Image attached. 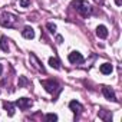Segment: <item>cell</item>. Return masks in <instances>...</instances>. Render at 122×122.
Here are the masks:
<instances>
[{
	"label": "cell",
	"instance_id": "obj_1",
	"mask_svg": "<svg viewBox=\"0 0 122 122\" xmlns=\"http://www.w3.org/2000/svg\"><path fill=\"white\" fill-rule=\"evenodd\" d=\"M72 7L81 16H83V17H88V16H91L93 13V7L88 2H85V0H73V2H72Z\"/></svg>",
	"mask_w": 122,
	"mask_h": 122
},
{
	"label": "cell",
	"instance_id": "obj_2",
	"mask_svg": "<svg viewBox=\"0 0 122 122\" xmlns=\"http://www.w3.org/2000/svg\"><path fill=\"white\" fill-rule=\"evenodd\" d=\"M17 23H19V19H17L15 15H12V13L3 12L2 15H0V25H2L3 27L12 29V27H16Z\"/></svg>",
	"mask_w": 122,
	"mask_h": 122
},
{
	"label": "cell",
	"instance_id": "obj_3",
	"mask_svg": "<svg viewBox=\"0 0 122 122\" xmlns=\"http://www.w3.org/2000/svg\"><path fill=\"white\" fill-rule=\"evenodd\" d=\"M42 86L46 89L47 93H52V95H57L60 91H62V88H60V83L55 79H45V81H40Z\"/></svg>",
	"mask_w": 122,
	"mask_h": 122
},
{
	"label": "cell",
	"instance_id": "obj_4",
	"mask_svg": "<svg viewBox=\"0 0 122 122\" xmlns=\"http://www.w3.org/2000/svg\"><path fill=\"white\" fill-rule=\"evenodd\" d=\"M16 106H19L22 111H26V109H29L32 105H33V102L29 99V98H20V99H17L16 101V103H15Z\"/></svg>",
	"mask_w": 122,
	"mask_h": 122
},
{
	"label": "cell",
	"instance_id": "obj_5",
	"mask_svg": "<svg viewBox=\"0 0 122 122\" xmlns=\"http://www.w3.org/2000/svg\"><path fill=\"white\" fill-rule=\"evenodd\" d=\"M68 59H69V62L71 63H82L83 62V56H82V53H79V52H72V53H69V56H68Z\"/></svg>",
	"mask_w": 122,
	"mask_h": 122
},
{
	"label": "cell",
	"instance_id": "obj_6",
	"mask_svg": "<svg viewBox=\"0 0 122 122\" xmlns=\"http://www.w3.org/2000/svg\"><path fill=\"white\" fill-rule=\"evenodd\" d=\"M102 93H103V96H105L108 101H113V102L118 101V99H116V95H115V92H113V89H111L109 86H103V88H102Z\"/></svg>",
	"mask_w": 122,
	"mask_h": 122
},
{
	"label": "cell",
	"instance_id": "obj_7",
	"mask_svg": "<svg viewBox=\"0 0 122 122\" xmlns=\"http://www.w3.org/2000/svg\"><path fill=\"white\" fill-rule=\"evenodd\" d=\"M30 62L33 63V66H35V68H36L39 72H42V73H46V69L43 68V65L39 62V59H37V57H36L33 53H30Z\"/></svg>",
	"mask_w": 122,
	"mask_h": 122
},
{
	"label": "cell",
	"instance_id": "obj_8",
	"mask_svg": "<svg viewBox=\"0 0 122 122\" xmlns=\"http://www.w3.org/2000/svg\"><path fill=\"white\" fill-rule=\"evenodd\" d=\"M69 108H71V111H72L75 115H78V113H81V112L83 111V106H82L78 101H72V102L69 103Z\"/></svg>",
	"mask_w": 122,
	"mask_h": 122
},
{
	"label": "cell",
	"instance_id": "obj_9",
	"mask_svg": "<svg viewBox=\"0 0 122 122\" xmlns=\"http://www.w3.org/2000/svg\"><path fill=\"white\" fill-rule=\"evenodd\" d=\"M96 36L99 39H106L108 37V29H106V26H103V25L98 26L96 27Z\"/></svg>",
	"mask_w": 122,
	"mask_h": 122
},
{
	"label": "cell",
	"instance_id": "obj_10",
	"mask_svg": "<svg viewBox=\"0 0 122 122\" xmlns=\"http://www.w3.org/2000/svg\"><path fill=\"white\" fill-rule=\"evenodd\" d=\"M22 35L25 39H33L35 37V30L30 27V26H26L23 30H22Z\"/></svg>",
	"mask_w": 122,
	"mask_h": 122
},
{
	"label": "cell",
	"instance_id": "obj_11",
	"mask_svg": "<svg viewBox=\"0 0 122 122\" xmlns=\"http://www.w3.org/2000/svg\"><path fill=\"white\" fill-rule=\"evenodd\" d=\"M98 115H99V118H101L102 121H105V122H109V121L112 119V113H111L109 111H105V109H101V111L98 112Z\"/></svg>",
	"mask_w": 122,
	"mask_h": 122
},
{
	"label": "cell",
	"instance_id": "obj_12",
	"mask_svg": "<svg viewBox=\"0 0 122 122\" xmlns=\"http://www.w3.org/2000/svg\"><path fill=\"white\" fill-rule=\"evenodd\" d=\"M3 108L6 109V112L9 113V116L15 115V103H12V102H3Z\"/></svg>",
	"mask_w": 122,
	"mask_h": 122
},
{
	"label": "cell",
	"instance_id": "obj_13",
	"mask_svg": "<svg viewBox=\"0 0 122 122\" xmlns=\"http://www.w3.org/2000/svg\"><path fill=\"white\" fill-rule=\"evenodd\" d=\"M0 50L9 52V40H7L6 36H2V37H0Z\"/></svg>",
	"mask_w": 122,
	"mask_h": 122
},
{
	"label": "cell",
	"instance_id": "obj_14",
	"mask_svg": "<svg viewBox=\"0 0 122 122\" xmlns=\"http://www.w3.org/2000/svg\"><path fill=\"white\" fill-rule=\"evenodd\" d=\"M112 71H113V68H112L111 63H103V65H101V72H102L103 75H109Z\"/></svg>",
	"mask_w": 122,
	"mask_h": 122
},
{
	"label": "cell",
	"instance_id": "obj_15",
	"mask_svg": "<svg viewBox=\"0 0 122 122\" xmlns=\"http://www.w3.org/2000/svg\"><path fill=\"white\" fill-rule=\"evenodd\" d=\"M49 65L55 69H60V62L56 59V57H49Z\"/></svg>",
	"mask_w": 122,
	"mask_h": 122
},
{
	"label": "cell",
	"instance_id": "obj_16",
	"mask_svg": "<svg viewBox=\"0 0 122 122\" xmlns=\"http://www.w3.org/2000/svg\"><path fill=\"white\" fill-rule=\"evenodd\" d=\"M45 119L46 121H57V115L56 113H47V115H45Z\"/></svg>",
	"mask_w": 122,
	"mask_h": 122
},
{
	"label": "cell",
	"instance_id": "obj_17",
	"mask_svg": "<svg viewBox=\"0 0 122 122\" xmlns=\"http://www.w3.org/2000/svg\"><path fill=\"white\" fill-rule=\"evenodd\" d=\"M17 3H19V6H20V7H29L30 0H17Z\"/></svg>",
	"mask_w": 122,
	"mask_h": 122
},
{
	"label": "cell",
	"instance_id": "obj_18",
	"mask_svg": "<svg viewBox=\"0 0 122 122\" xmlns=\"http://www.w3.org/2000/svg\"><path fill=\"white\" fill-rule=\"evenodd\" d=\"M46 27L49 29V32H50V33H55V32H56V25H55V23H47V25H46Z\"/></svg>",
	"mask_w": 122,
	"mask_h": 122
},
{
	"label": "cell",
	"instance_id": "obj_19",
	"mask_svg": "<svg viewBox=\"0 0 122 122\" xmlns=\"http://www.w3.org/2000/svg\"><path fill=\"white\" fill-rule=\"evenodd\" d=\"M26 83H27L26 78H25V76H20V82H19V86H23V85H26Z\"/></svg>",
	"mask_w": 122,
	"mask_h": 122
},
{
	"label": "cell",
	"instance_id": "obj_20",
	"mask_svg": "<svg viewBox=\"0 0 122 122\" xmlns=\"http://www.w3.org/2000/svg\"><path fill=\"white\" fill-rule=\"evenodd\" d=\"M56 40H57V43H62V36H57Z\"/></svg>",
	"mask_w": 122,
	"mask_h": 122
},
{
	"label": "cell",
	"instance_id": "obj_21",
	"mask_svg": "<svg viewBox=\"0 0 122 122\" xmlns=\"http://www.w3.org/2000/svg\"><path fill=\"white\" fill-rule=\"evenodd\" d=\"M95 2H96V3H99V5H102V3H103V0H95Z\"/></svg>",
	"mask_w": 122,
	"mask_h": 122
},
{
	"label": "cell",
	"instance_id": "obj_22",
	"mask_svg": "<svg viewBox=\"0 0 122 122\" xmlns=\"http://www.w3.org/2000/svg\"><path fill=\"white\" fill-rule=\"evenodd\" d=\"M115 2H116V5H118V6H121V0H115Z\"/></svg>",
	"mask_w": 122,
	"mask_h": 122
},
{
	"label": "cell",
	"instance_id": "obj_23",
	"mask_svg": "<svg viewBox=\"0 0 122 122\" xmlns=\"http://www.w3.org/2000/svg\"><path fill=\"white\" fill-rule=\"evenodd\" d=\"M2 72H3V66H2V65H0V73H2Z\"/></svg>",
	"mask_w": 122,
	"mask_h": 122
}]
</instances>
